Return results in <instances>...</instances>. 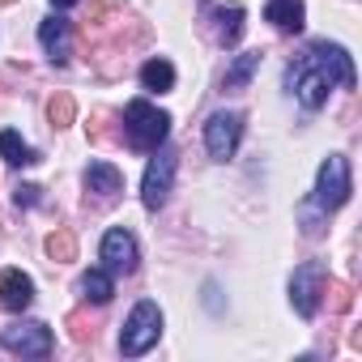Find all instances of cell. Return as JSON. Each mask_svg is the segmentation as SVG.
Segmentation results:
<instances>
[{
    "label": "cell",
    "mask_w": 362,
    "mask_h": 362,
    "mask_svg": "<svg viewBox=\"0 0 362 362\" xmlns=\"http://www.w3.org/2000/svg\"><path fill=\"white\" fill-rule=\"evenodd\" d=\"M124 124H128V141H132L136 149H158V145L166 141V132H170V115H166L162 107L145 103V98H132V103H128Z\"/></svg>",
    "instance_id": "1"
},
{
    "label": "cell",
    "mask_w": 362,
    "mask_h": 362,
    "mask_svg": "<svg viewBox=\"0 0 362 362\" xmlns=\"http://www.w3.org/2000/svg\"><path fill=\"white\" fill-rule=\"evenodd\" d=\"M158 337H162V311H158V303H136L132 307V315L124 320V332H119V354L124 358H136V354H145V349H153L158 345Z\"/></svg>",
    "instance_id": "2"
},
{
    "label": "cell",
    "mask_w": 362,
    "mask_h": 362,
    "mask_svg": "<svg viewBox=\"0 0 362 362\" xmlns=\"http://www.w3.org/2000/svg\"><path fill=\"white\" fill-rule=\"evenodd\" d=\"M349 188H354L349 184V162L341 153H328L324 166H320V179H315V209H324V214L341 209L349 201Z\"/></svg>",
    "instance_id": "3"
},
{
    "label": "cell",
    "mask_w": 362,
    "mask_h": 362,
    "mask_svg": "<svg viewBox=\"0 0 362 362\" xmlns=\"http://www.w3.org/2000/svg\"><path fill=\"white\" fill-rule=\"evenodd\" d=\"M286 86L298 94V103H303L307 111L324 107V98H328V90H332L328 73H324V69H320L311 56H303V60H294V64L286 69Z\"/></svg>",
    "instance_id": "4"
},
{
    "label": "cell",
    "mask_w": 362,
    "mask_h": 362,
    "mask_svg": "<svg viewBox=\"0 0 362 362\" xmlns=\"http://www.w3.org/2000/svg\"><path fill=\"white\" fill-rule=\"evenodd\" d=\"M0 345L22 358H52V328L39 320H18L9 328H0Z\"/></svg>",
    "instance_id": "5"
},
{
    "label": "cell",
    "mask_w": 362,
    "mask_h": 362,
    "mask_svg": "<svg viewBox=\"0 0 362 362\" xmlns=\"http://www.w3.org/2000/svg\"><path fill=\"white\" fill-rule=\"evenodd\" d=\"M239 136H243V115L239 111H214L209 124H205V149L214 162H230L235 149H239Z\"/></svg>",
    "instance_id": "6"
},
{
    "label": "cell",
    "mask_w": 362,
    "mask_h": 362,
    "mask_svg": "<svg viewBox=\"0 0 362 362\" xmlns=\"http://www.w3.org/2000/svg\"><path fill=\"white\" fill-rule=\"evenodd\" d=\"M170 184H175V149H162L158 145V158H149L145 166V179H141V201L145 209H162L166 197H170Z\"/></svg>",
    "instance_id": "7"
},
{
    "label": "cell",
    "mask_w": 362,
    "mask_h": 362,
    "mask_svg": "<svg viewBox=\"0 0 362 362\" xmlns=\"http://www.w3.org/2000/svg\"><path fill=\"white\" fill-rule=\"evenodd\" d=\"M324 281H328V273H324L320 260H307V264L294 269V277H290V303H294V311H298L303 320L315 315L320 294H324Z\"/></svg>",
    "instance_id": "8"
},
{
    "label": "cell",
    "mask_w": 362,
    "mask_h": 362,
    "mask_svg": "<svg viewBox=\"0 0 362 362\" xmlns=\"http://www.w3.org/2000/svg\"><path fill=\"white\" fill-rule=\"evenodd\" d=\"M136 260H141V252H136V239L124 230V226H115V230H107L103 235V264H107V273H136Z\"/></svg>",
    "instance_id": "9"
},
{
    "label": "cell",
    "mask_w": 362,
    "mask_h": 362,
    "mask_svg": "<svg viewBox=\"0 0 362 362\" xmlns=\"http://www.w3.org/2000/svg\"><path fill=\"white\" fill-rule=\"evenodd\" d=\"M307 56L328 73V81H341L345 90H354V60H349L345 47H337V43H328V39H315Z\"/></svg>",
    "instance_id": "10"
},
{
    "label": "cell",
    "mask_w": 362,
    "mask_h": 362,
    "mask_svg": "<svg viewBox=\"0 0 362 362\" xmlns=\"http://www.w3.org/2000/svg\"><path fill=\"white\" fill-rule=\"evenodd\" d=\"M35 303V281L22 269H0V307L5 311H26Z\"/></svg>",
    "instance_id": "11"
},
{
    "label": "cell",
    "mask_w": 362,
    "mask_h": 362,
    "mask_svg": "<svg viewBox=\"0 0 362 362\" xmlns=\"http://www.w3.org/2000/svg\"><path fill=\"white\" fill-rule=\"evenodd\" d=\"M303 18H307L303 0H269V9H264V22H273L281 35H298Z\"/></svg>",
    "instance_id": "12"
},
{
    "label": "cell",
    "mask_w": 362,
    "mask_h": 362,
    "mask_svg": "<svg viewBox=\"0 0 362 362\" xmlns=\"http://www.w3.org/2000/svg\"><path fill=\"white\" fill-rule=\"evenodd\" d=\"M39 43H43V52L52 56V64H64V60H69V22H64V18L39 22Z\"/></svg>",
    "instance_id": "13"
},
{
    "label": "cell",
    "mask_w": 362,
    "mask_h": 362,
    "mask_svg": "<svg viewBox=\"0 0 362 362\" xmlns=\"http://www.w3.org/2000/svg\"><path fill=\"white\" fill-rule=\"evenodd\" d=\"M86 188L98 192L103 201H111L115 192H124V175H119L111 162H90V170H86Z\"/></svg>",
    "instance_id": "14"
},
{
    "label": "cell",
    "mask_w": 362,
    "mask_h": 362,
    "mask_svg": "<svg viewBox=\"0 0 362 362\" xmlns=\"http://www.w3.org/2000/svg\"><path fill=\"white\" fill-rule=\"evenodd\" d=\"M243 9L239 5H222V9H214V35H218V43L222 47H239V39H243Z\"/></svg>",
    "instance_id": "15"
},
{
    "label": "cell",
    "mask_w": 362,
    "mask_h": 362,
    "mask_svg": "<svg viewBox=\"0 0 362 362\" xmlns=\"http://www.w3.org/2000/svg\"><path fill=\"white\" fill-rule=\"evenodd\" d=\"M256 69H260V52H243V56H235V60H230V69H226L222 86H226V90H247V81L256 77Z\"/></svg>",
    "instance_id": "16"
},
{
    "label": "cell",
    "mask_w": 362,
    "mask_h": 362,
    "mask_svg": "<svg viewBox=\"0 0 362 362\" xmlns=\"http://www.w3.org/2000/svg\"><path fill=\"white\" fill-rule=\"evenodd\" d=\"M141 86L153 90V94L175 90V69H170V60H145V64H141Z\"/></svg>",
    "instance_id": "17"
},
{
    "label": "cell",
    "mask_w": 362,
    "mask_h": 362,
    "mask_svg": "<svg viewBox=\"0 0 362 362\" xmlns=\"http://www.w3.org/2000/svg\"><path fill=\"white\" fill-rule=\"evenodd\" d=\"M0 158H5L9 166H30V162H39V153L13 132V128H5V132H0Z\"/></svg>",
    "instance_id": "18"
},
{
    "label": "cell",
    "mask_w": 362,
    "mask_h": 362,
    "mask_svg": "<svg viewBox=\"0 0 362 362\" xmlns=\"http://www.w3.org/2000/svg\"><path fill=\"white\" fill-rule=\"evenodd\" d=\"M77 290L90 298V303H111V294H115V281H111V273H103V269H90L81 281H77Z\"/></svg>",
    "instance_id": "19"
},
{
    "label": "cell",
    "mask_w": 362,
    "mask_h": 362,
    "mask_svg": "<svg viewBox=\"0 0 362 362\" xmlns=\"http://www.w3.org/2000/svg\"><path fill=\"white\" fill-rule=\"evenodd\" d=\"M47 256H52L56 264L77 260V235H73V226H56V230L47 235Z\"/></svg>",
    "instance_id": "20"
},
{
    "label": "cell",
    "mask_w": 362,
    "mask_h": 362,
    "mask_svg": "<svg viewBox=\"0 0 362 362\" xmlns=\"http://www.w3.org/2000/svg\"><path fill=\"white\" fill-rule=\"evenodd\" d=\"M47 119H52V128H69L73 119H77V103H73V94H52V103H47Z\"/></svg>",
    "instance_id": "21"
},
{
    "label": "cell",
    "mask_w": 362,
    "mask_h": 362,
    "mask_svg": "<svg viewBox=\"0 0 362 362\" xmlns=\"http://www.w3.org/2000/svg\"><path fill=\"white\" fill-rule=\"evenodd\" d=\"M324 294H328L332 311H349V303H354V286L349 281H324Z\"/></svg>",
    "instance_id": "22"
},
{
    "label": "cell",
    "mask_w": 362,
    "mask_h": 362,
    "mask_svg": "<svg viewBox=\"0 0 362 362\" xmlns=\"http://www.w3.org/2000/svg\"><path fill=\"white\" fill-rule=\"evenodd\" d=\"M69 332H73L77 345H86V341H94V320H90L86 311H73V315H69Z\"/></svg>",
    "instance_id": "23"
},
{
    "label": "cell",
    "mask_w": 362,
    "mask_h": 362,
    "mask_svg": "<svg viewBox=\"0 0 362 362\" xmlns=\"http://www.w3.org/2000/svg\"><path fill=\"white\" fill-rule=\"evenodd\" d=\"M13 201H18V205H26V209H30V205H39V188H35V184H22V188H18V192H13Z\"/></svg>",
    "instance_id": "24"
},
{
    "label": "cell",
    "mask_w": 362,
    "mask_h": 362,
    "mask_svg": "<svg viewBox=\"0 0 362 362\" xmlns=\"http://www.w3.org/2000/svg\"><path fill=\"white\" fill-rule=\"evenodd\" d=\"M107 9H111V0H94V5H90V22H98Z\"/></svg>",
    "instance_id": "25"
},
{
    "label": "cell",
    "mask_w": 362,
    "mask_h": 362,
    "mask_svg": "<svg viewBox=\"0 0 362 362\" xmlns=\"http://www.w3.org/2000/svg\"><path fill=\"white\" fill-rule=\"evenodd\" d=\"M52 5H56V9H73V5H77V0H52Z\"/></svg>",
    "instance_id": "26"
},
{
    "label": "cell",
    "mask_w": 362,
    "mask_h": 362,
    "mask_svg": "<svg viewBox=\"0 0 362 362\" xmlns=\"http://www.w3.org/2000/svg\"><path fill=\"white\" fill-rule=\"evenodd\" d=\"M0 5H13V0H0Z\"/></svg>",
    "instance_id": "27"
}]
</instances>
